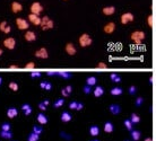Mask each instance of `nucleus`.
I'll use <instances>...</instances> for the list:
<instances>
[{
	"label": "nucleus",
	"instance_id": "obj_1",
	"mask_svg": "<svg viewBox=\"0 0 156 141\" xmlns=\"http://www.w3.org/2000/svg\"><path fill=\"white\" fill-rule=\"evenodd\" d=\"M41 28L43 30H52L53 26H54V23L52 21L50 17L48 16H43L41 17V24H40Z\"/></svg>",
	"mask_w": 156,
	"mask_h": 141
},
{
	"label": "nucleus",
	"instance_id": "obj_2",
	"mask_svg": "<svg viewBox=\"0 0 156 141\" xmlns=\"http://www.w3.org/2000/svg\"><path fill=\"white\" fill-rule=\"evenodd\" d=\"M130 38H131L137 45H140L141 42H142V40H145V33H144L142 30H135V32L131 33Z\"/></svg>",
	"mask_w": 156,
	"mask_h": 141
},
{
	"label": "nucleus",
	"instance_id": "obj_3",
	"mask_svg": "<svg viewBox=\"0 0 156 141\" xmlns=\"http://www.w3.org/2000/svg\"><path fill=\"white\" fill-rule=\"evenodd\" d=\"M78 42H79V45H80L82 47H87L89 45H92L93 40H92V37L89 36L88 34L84 33V34H82L80 37L78 38Z\"/></svg>",
	"mask_w": 156,
	"mask_h": 141
},
{
	"label": "nucleus",
	"instance_id": "obj_4",
	"mask_svg": "<svg viewBox=\"0 0 156 141\" xmlns=\"http://www.w3.org/2000/svg\"><path fill=\"white\" fill-rule=\"evenodd\" d=\"M30 9H31V14H34V15H36V16H40L42 13H43V10H44L43 6H42L38 1L33 2V4L31 5Z\"/></svg>",
	"mask_w": 156,
	"mask_h": 141
},
{
	"label": "nucleus",
	"instance_id": "obj_5",
	"mask_svg": "<svg viewBox=\"0 0 156 141\" xmlns=\"http://www.w3.org/2000/svg\"><path fill=\"white\" fill-rule=\"evenodd\" d=\"M16 25L19 30H28V28H30V23L24 18H17L16 19Z\"/></svg>",
	"mask_w": 156,
	"mask_h": 141
},
{
	"label": "nucleus",
	"instance_id": "obj_6",
	"mask_svg": "<svg viewBox=\"0 0 156 141\" xmlns=\"http://www.w3.org/2000/svg\"><path fill=\"white\" fill-rule=\"evenodd\" d=\"M134 19H135V16L131 13H125V14H122L121 17H120V22H121L122 25H127L128 23L134 22Z\"/></svg>",
	"mask_w": 156,
	"mask_h": 141
},
{
	"label": "nucleus",
	"instance_id": "obj_7",
	"mask_svg": "<svg viewBox=\"0 0 156 141\" xmlns=\"http://www.w3.org/2000/svg\"><path fill=\"white\" fill-rule=\"evenodd\" d=\"M4 46L8 50H14L16 46V41L14 37H7L4 40Z\"/></svg>",
	"mask_w": 156,
	"mask_h": 141
},
{
	"label": "nucleus",
	"instance_id": "obj_8",
	"mask_svg": "<svg viewBox=\"0 0 156 141\" xmlns=\"http://www.w3.org/2000/svg\"><path fill=\"white\" fill-rule=\"evenodd\" d=\"M35 57L38 58V59H48V57H49V53H48V50L45 49V47H40L38 50L35 51Z\"/></svg>",
	"mask_w": 156,
	"mask_h": 141
},
{
	"label": "nucleus",
	"instance_id": "obj_9",
	"mask_svg": "<svg viewBox=\"0 0 156 141\" xmlns=\"http://www.w3.org/2000/svg\"><path fill=\"white\" fill-rule=\"evenodd\" d=\"M103 30L105 34H112L114 30H115V24L113 22H109L104 25Z\"/></svg>",
	"mask_w": 156,
	"mask_h": 141
},
{
	"label": "nucleus",
	"instance_id": "obj_10",
	"mask_svg": "<svg viewBox=\"0 0 156 141\" xmlns=\"http://www.w3.org/2000/svg\"><path fill=\"white\" fill-rule=\"evenodd\" d=\"M28 23L35 25V26H40V24H41V17L34 15V14H30L28 15Z\"/></svg>",
	"mask_w": 156,
	"mask_h": 141
},
{
	"label": "nucleus",
	"instance_id": "obj_11",
	"mask_svg": "<svg viewBox=\"0 0 156 141\" xmlns=\"http://www.w3.org/2000/svg\"><path fill=\"white\" fill-rule=\"evenodd\" d=\"M24 38H25L27 42H34V41L36 40V34H35V32H33V30H26V33H25V35H24Z\"/></svg>",
	"mask_w": 156,
	"mask_h": 141
},
{
	"label": "nucleus",
	"instance_id": "obj_12",
	"mask_svg": "<svg viewBox=\"0 0 156 141\" xmlns=\"http://www.w3.org/2000/svg\"><path fill=\"white\" fill-rule=\"evenodd\" d=\"M60 120L62 122H65V123H68V122H70L73 120V115L68 111H63L61 113V115H60Z\"/></svg>",
	"mask_w": 156,
	"mask_h": 141
},
{
	"label": "nucleus",
	"instance_id": "obj_13",
	"mask_svg": "<svg viewBox=\"0 0 156 141\" xmlns=\"http://www.w3.org/2000/svg\"><path fill=\"white\" fill-rule=\"evenodd\" d=\"M65 50H66V52H67L69 55H75V54L77 53V49H76V46H75L73 43H67Z\"/></svg>",
	"mask_w": 156,
	"mask_h": 141
},
{
	"label": "nucleus",
	"instance_id": "obj_14",
	"mask_svg": "<svg viewBox=\"0 0 156 141\" xmlns=\"http://www.w3.org/2000/svg\"><path fill=\"white\" fill-rule=\"evenodd\" d=\"M22 10H23V5L21 2L14 1V2L11 4V11H13V13L17 14V13H21Z\"/></svg>",
	"mask_w": 156,
	"mask_h": 141
},
{
	"label": "nucleus",
	"instance_id": "obj_15",
	"mask_svg": "<svg viewBox=\"0 0 156 141\" xmlns=\"http://www.w3.org/2000/svg\"><path fill=\"white\" fill-rule=\"evenodd\" d=\"M109 111L113 115H118V114H120V112H121V107L118 104H111L109 106Z\"/></svg>",
	"mask_w": 156,
	"mask_h": 141
},
{
	"label": "nucleus",
	"instance_id": "obj_16",
	"mask_svg": "<svg viewBox=\"0 0 156 141\" xmlns=\"http://www.w3.org/2000/svg\"><path fill=\"white\" fill-rule=\"evenodd\" d=\"M102 13L105 16H111L115 13V7L114 6H106L102 9Z\"/></svg>",
	"mask_w": 156,
	"mask_h": 141
},
{
	"label": "nucleus",
	"instance_id": "obj_17",
	"mask_svg": "<svg viewBox=\"0 0 156 141\" xmlns=\"http://www.w3.org/2000/svg\"><path fill=\"white\" fill-rule=\"evenodd\" d=\"M37 122L41 124V125H45L48 123V116L45 115L44 113H38L37 114Z\"/></svg>",
	"mask_w": 156,
	"mask_h": 141
},
{
	"label": "nucleus",
	"instance_id": "obj_18",
	"mask_svg": "<svg viewBox=\"0 0 156 141\" xmlns=\"http://www.w3.org/2000/svg\"><path fill=\"white\" fill-rule=\"evenodd\" d=\"M18 115V110L15 107H9L7 110V116L9 119H14Z\"/></svg>",
	"mask_w": 156,
	"mask_h": 141
},
{
	"label": "nucleus",
	"instance_id": "obj_19",
	"mask_svg": "<svg viewBox=\"0 0 156 141\" xmlns=\"http://www.w3.org/2000/svg\"><path fill=\"white\" fill-rule=\"evenodd\" d=\"M130 135H131V139L134 141H138L140 140L141 138V132L139 130H131L130 131Z\"/></svg>",
	"mask_w": 156,
	"mask_h": 141
},
{
	"label": "nucleus",
	"instance_id": "obj_20",
	"mask_svg": "<svg viewBox=\"0 0 156 141\" xmlns=\"http://www.w3.org/2000/svg\"><path fill=\"white\" fill-rule=\"evenodd\" d=\"M113 130H114L113 123L110 122V121H106V122L104 123V131H105L106 133H111V132H113Z\"/></svg>",
	"mask_w": 156,
	"mask_h": 141
},
{
	"label": "nucleus",
	"instance_id": "obj_21",
	"mask_svg": "<svg viewBox=\"0 0 156 141\" xmlns=\"http://www.w3.org/2000/svg\"><path fill=\"white\" fill-rule=\"evenodd\" d=\"M22 111L24 112V114H25L26 116H28V115H31V114H32L33 110H32V107H31V105H30V104L25 103V104H23V105H22Z\"/></svg>",
	"mask_w": 156,
	"mask_h": 141
},
{
	"label": "nucleus",
	"instance_id": "obj_22",
	"mask_svg": "<svg viewBox=\"0 0 156 141\" xmlns=\"http://www.w3.org/2000/svg\"><path fill=\"white\" fill-rule=\"evenodd\" d=\"M100 132H101V130L97 125H92L89 128V134L92 137H97L100 134Z\"/></svg>",
	"mask_w": 156,
	"mask_h": 141
},
{
	"label": "nucleus",
	"instance_id": "obj_23",
	"mask_svg": "<svg viewBox=\"0 0 156 141\" xmlns=\"http://www.w3.org/2000/svg\"><path fill=\"white\" fill-rule=\"evenodd\" d=\"M93 94L95 97H101L104 94V88L102 86H96L95 89H93Z\"/></svg>",
	"mask_w": 156,
	"mask_h": 141
},
{
	"label": "nucleus",
	"instance_id": "obj_24",
	"mask_svg": "<svg viewBox=\"0 0 156 141\" xmlns=\"http://www.w3.org/2000/svg\"><path fill=\"white\" fill-rule=\"evenodd\" d=\"M130 122L132 123V124H137V123H139L140 122V116L138 115V114H136V113H132L131 115H130Z\"/></svg>",
	"mask_w": 156,
	"mask_h": 141
},
{
	"label": "nucleus",
	"instance_id": "obj_25",
	"mask_svg": "<svg viewBox=\"0 0 156 141\" xmlns=\"http://www.w3.org/2000/svg\"><path fill=\"white\" fill-rule=\"evenodd\" d=\"M57 76L62 77L63 79H70V78L73 77V74L67 72V71H57Z\"/></svg>",
	"mask_w": 156,
	"mask_h": 141
},
{
	"label": "nucleus",
	"instance_id": "obj_26",
	"mask_svg": "<svg viewBox=\"0 0 156 141\" xmlns=\"http://www.w3.org/2000/svg\"><path fill=\"white\" fill-rule=\"evenodd\" d=\"M40 87L42 89H45V90H51L52 89V84L50 81H41L40 84Z\"/></svg>",
	"mask_w": 156,
	"mask_h": 141
},
{
	"label": "nucleus",
	"instance_id": "obj_27",
	"mask_svg": "<svg viewBox=\"0 0 156 141\" xmlns=\"http://www.w3.org/2000/svg\"><path fill=\"white\" fill-rule=\"evenodd\" d=\"M110 93H111V95H113V96H119V95H121L123 93V90H122V88H120V87H113L110 90Z\"/></svg>",
	"mask_w": 156,
	"mask_h": 141
},
{
	"label": "nucleus",
	"instance_id": "obj_28",
	"mask_svg": "<svg viewBox=\"0 0 156 141\" xmlns=\"http://www.w3.org/2000/svg\"><path fill=\"white\" fill-rule=\"evenodd\" d=\"M0 137L8 140V139L13 138V133H11V131H0Z\"/></svg>",
	"mask_w": 156,
	"mask_h": 141
},
{
	"label": "nucleus",
	"instance_id": "obj_29",
	"mask_svg": "<svg viewBox=\"0 0 156 141\" xmlns=\"http://www.w3.org/2000/svg\"><path fill=\"white\" fill-rule=\"evenodd\" d=\"M123 125L126 126V129L128 131H131V130H134V124L130 122V120L129 119H126L123 121Z\"/></svg>",
	"mask_w": 156,
	"mask_h": 141
},
{
	"label": "nucleus",
	"instance_id": "obj_30",
	"mask_svg": "<svg viewBox=\"0 0 156 141\" xmlns=\"http://www.w3.org/2000/svg\"><path fill=\"white\" fill-rule=\"evenodd\" d=\"M86 85H88V86H94V85H96V77H94V76L88 77V78L86 79Z\"/></svg>",
	"mask_w": 156,
	"mask_h": 141
},
{
	"label": "nucleus",
	"instance_id": "obj_31",
	"mask_svg": "<svg viewBox=\"0 0 156 141\" xmlns=\"http://www.w3.org/2000/svg\"><path fill=\"white\" fill-rule=\"evenodd\" d=\"M40 139V135L38 134H35L34 132H31L28 135H27V141H38Z\"/></svg>",
	"mask_w": 156,
	"mask_h": 141
},
{
	"label": "nucleus",
	"instance_id": "obj_32",
	"mask_svg": "<svg viewBox=\"0 0 156 141\" xmlns=\"http://www.w3.org/2000/svg\"><path fill=\"white\" fill-rule=\"evenodd\" d=\"M65 104V99L63 98H59L57 99L54 103H53V107L54 108H59V107H62V105Z\"/></svg>",
	"mask_w": 156,
	"mask_h": 141
},
{
	"label": "nucleus",
	"instance_id": "obj_33",
	"mask_svg": "<svg viewBox=\"0 0 156 141\" xmlns=\"http://www.w3.org/2000/svg\"><path fill=\"white\" fill-rule=\"evenodd\" d=\"M110 79H111L113 82H115V84H119L121 81V77H120L119 74H110Z\"/></svg>",
	"mask_w": 156,
	"mask_h": 141
},
{
	"label": "nucleus",
	"instance_id": "obj_34",
	"mask_svg": "<svg viewBox=\"0 0 156 141\" xmlns=\"http://www.w3.org/2000/svg\"><path fill=\"white\" fill-rule=\"evenodd\" d=\"M32 132H34L35 134H38V135H40V134L43 132V128L41 125H34L33 126V131H32Z\"/></svg>",
	"mask_w": 156,
	"mask_h": 141
},
{
	"label": "nucleus",
	"instance_id": "obj_35",
	"mask_svg": "<svg viewBox=\"0 0 156 141\" xmlns=\"http://www.w3.org/2000/svg\"><path fill=\"white\" fill-rule=\"evenodd\" d=\"M9 88L11 89L13 91H17L18 89H19V86H18V84L15 81H11V82H9Z\"/></svg>",
	"mask_w": 156,
	"mask_h": 141
},
{
	"label": "nucleus",
	"instance_id": "obj_36",
	"mask_svg": "<svg viewBox=\"0 0 156 141\" xmlns=\"http://www.w3.org/2000/svg\"><path fill=\"white\" fill-rule=\"evenodd\" d=\"M83 91H84V94H86V95H88V94H90V93L93 91V89H92V86H88V85H85V86L83 87Z\"/></svg>",
	"mask_w": 156,
	"mask_h": 141
},
{
	"label": "nucleus",
	"instance_id": "obj_37",
	"mask_svg": "<svg viewBox=\"0 0 156 141\" xmlns=\"http://www.w3.org/2000/svg\"><path fill=\"white\" fill-rule=\"evenodd\" d=\"M10 123H7V122H5V123H2L1 124V131H10Z\"/></svg>",
	"mask_w": 156,
	"mask_h": 141
},
{
	"label": "nucleus",
	"instance_id": "obj_38",
	"mask_svg": "<svg viewBox=\"0 0 156 141\" xmlns=\"http://www.w3.org/2000/svg\"><path fill=\"white\" fill-rule=\"evenodd\" d=\"M142 104H144V98H142V97H137V98H136V102H135V105H136L137 107H140Z\"/></svg>",
	"mask_w": 156,
	"mask_h": 141
},
{
	"label": "nucleus",
	"instance_id": "obj_39",
	"mask_svg": "<svg viewBox=\"0 0 156 141\" xmlns=\"http://www.w3.org/2000/svg\"><path fill=\"white\" fill-rule=\"evenodd\" d=\"M35 67H36V64H35V62H28V63H26L25 66H24V68L25 69H35Z\"/></svg>",
	"mask_w": 156,
	"mask_h": 141
},
{
	"label": "nucleus",
	"instance_id": "obj_40",
	"mask_svg": "<svg viewBox=\"0 0 156 141\" xmlns=\"http://www.w3.org/2000/svg\"><path fill=\"white\" fill-rule=\"evenodd\" d=\"M128 93H129L130 95H135V94L137 93V87L134 86V85H132V86H130L129 89H128Z\"/></svg>",
	"mask_w": 156,
	"mask_h": 141
},
{
	"label": "nucleus",
	"instance_id": "obj_41",
	"mask_svg": "<svg viewBox=\"0 0 156 141\" xmlns=\"http://www.w3.org/2000/svg\"><path fill=\"white\" fill-rule=\"evenodd\" d=\"M95 68H97V69H106V68H108V64L104 63V62H98V63H96Z\"/></svg>",
	"mask_w": 156,
	"mask_h": 141
},
{
	"label": "nucleus",
	"instance_id": "obj_42",
	"mask_svg": "<svg viewBox=\"0 0 156 141\" xmlns=\"http://www.w3.org/2000/svg\"><path fill=\"white\" fill-rule=\"evenodd\" d=\"M147 24H148V27H153V24H154L153 15H149L148 17H147Z\"/></svg>",
	"mask_w": 156,
	"mask_h": 141
},
{
	"label": "nucleus",
	"instance_id": "obj_43",
	"mask_svg": "<svg viewBox=\"0 0 156 141\" xmlns=\"http://www.w3.org/2000/svg\"><path fill=\"white\" fill-rule=\"evenodd\" d=\"M77 104H78V102H76V101H73V102H70V103H69V108H70V110H76V107H77Z\"/></svg>",
	"mask_w": 156,
	"mask_h": 141
},
{
	"label": "nucleus",
	"instance_id": "obj_44",
	"mask_svg": "<svg viewBox=\"0 0 156 141\" xmlns=\"http://www.w3.org/2000/svg\"><path fill=\"white\" fill-rule=\"evenodd\" d=\"M63 89H65V90L67 91L69 95H70V94L73 93V86H71V85H67V86H66V87H65Z\"/></svg>",
	"mask_w": 156,
	"mask_h": 141
},
{
	"label": "nucleus",
	"instance_id": "obj_45",
	"mask_svg": "<svg viewBox=\"0 0 156 141\" xmlns=\"http://www.w3.org/2000/svg\"><path fill=\"white\" fill-rule=\"evenodd\" d=\"M7 25H8V23L6 22V21H2V22L0 23V30L2 32V30H5V27H6Z\"/></svg>",
	"mask_w": 156,
	"mask_h": 141
},
{
	"label": "nucleus",
	"instance_id": "obj_46",
	"mask_svg": "<svg viewBox=\"0 0 156 141\" xmlns=\"http://www.w3.org/2000/svg\"><path fill=\"white\" fill-rule=\"evenodd\" d=\"M2 32H4L5 34H9V33L11 32V26H9V25H7V26L5 27V30H2Z\"/></svg>",
	"mask_w": 156,
	"mask_h": 141
},
{
	"label": "nucleus",
	"instance_id": "obj_47",
	"mask_svg": "<svg viewBox=\"0 0 156 141\" xmlns=\"http://www.w3.org/2000/svg\"><path fill=\"white\" fill-rule=\"evenodd\" d=\"M38 108H40L41 111H45V110H46V105H45L43 102H41V103L38 104Z\"/></svg>",
	"mask_w": 156,
	"mask_h": 141
},
{
	"label": "nucleus",
	"instance_id": "obj_48",
	"mask_svg": "<svg viewBox=\"0 0 156 141\" xmlns=\"http://www.w3.org/2000/svg\"><path fill=\"white\" fill-rule=\"evenodd\" d=\"M41 76H42V74H40V72H32V74H31V77H32V78H40Z\"/></svg>",
	"mask_w": 156,
	"mask_h": 141
},
{
	"label": "nucleus",
	"instance_id": "obj_49",
	"mask_svg": "<svg viewBox=\"0 0 156 141\" xmlns=\"http://www.w3.org/2000/svg\"><path fill=\"white\" fill-rule=\"evenodd\" d=\"M83 108H84V104L78 102V104H77V107H76V111H82Z\"/></svg>",
	"mask_w": 156,
	"mask_h": 141
},
{
	"label": "nucleus",
	"instance_id": "obj_50",
	"mask_svg": "<svg viewBox=\"0 0 156 141\" xmlns=\"http://www.w3.org/2000/svg\"><path fill=\"white\" fill-rule=\"evenodd\" d=\"M60 135H61V137H63V138H66V139H68V140H70V139H71V137H70V135H67V133H65V132H61Z\"/></svg>",
	"mask_w": 156,
	"mask_h": 141
},
{
	"label": "nucleus",
	"instance_id": "obj_51",
	"mask_svg": "<svg viewBox=\"0 0 156 141\" xmlns=\"http://www.w3.org/2000/svg\"><path fill=\"white\" fill-rule=\"evenodd\" d=\"M46 76H57V71H48Z\"/></svg>",
	"mask_w": 156,
	"mask_h": 141
},
{
	"label": "nucleus",
	"instance_id": "obj_52",
	"mask_svg": "<svg viewBox=\"0 0 156 141\" xmlns=\"http://www.w3.org/2000/svg\"><path fill=\"white\" fill-rule=\"evenodd\" d=\"M9 68H10V69H18L19 67H18L17 64H11V66H10Z\"/></svg>",
	"mask_w": 156,
	"mask_h": 141
},
{
	"label": "nucleus",
	"instance_id": "obj_53",
	"mask_svg": "<svg viewBox=\"0 0 156 141\" xmlns=\"http://www.w3.org/2000/svg\"><path fill=\"white\" fill-rule=\"evenodd\" d=\"M153 82H154V77L152 76V77L149 78V84H153Z\"/></svg>",
	"mask_w": 156,
	"mask_h": 141
},
{
	"label": "nucleus",
	"instance_id": "obj_54",
	"mask_svg": "<svg viewBox=\"0 0 156 141\" xmlns=\"http://www.w3.org/2000/svg\"><path fill=\"white\" fill-rule=\"evenodd\" d=\"M144 141H154L153 140V138H150V137H148V138H146V139H145V140Z\"/></svg>",
	"mask_w": 156,
	"mask_h": 141
},
{
	"label": "nucleus",
	"instance_id": "obj_55",
	"mask_svg": "<svg viewBox=\"0 0 156 141\" xmlns=\"http://www.w3.org/2000/svg\"><path fill=\"white\" fill-rule=\"evenodd\" d=\"M43 103H44V104L46 105V106H48V105L50 104V102H49V101H48V99H46V101H44V102H43Z\"/></svg>",
	"mask_w": 156,
	"mask_h": 141
},
{
	"label": "nucleus",
	"instance_id": "obj_56",
	"mask_svg": "<svg viewBox=\"0 0 156 141\" xmlns=\"http://www.w3.org/2000/svg\"><path fill=\"white\" fill-rule=\"evenodd\" d=\"M2 53H4V51H2V49H0V57L2 55Z\"/></svg>",
	"mask_w": 156,
	"mask_h": 141
},
{
	"label": "nucleus",
	"instance_id": "obj_57",
	"mask_svg": "<svg viewBox=\"0 0 156 141\" xmlns=\"http://www.w3.org/2000/svg\"><path fill=\"white\" fill-rule=\"evenodd\" d=\"M1 84H2V78L0 77V86H1Z\"/></svg>",
	"mask_w": 156,
	"mask_h": 141
},
{
	"label": "nucleus",
	"instance_id": "obj_58",
	"mask_svg": "<svg viewBox=\"0 0 156 141\" xmlns=\"http://www.w3.org/2000/svg\"><path fill=\"white\" fill-rule=\"evenodd\" d=\"M92 141H100V140H97V139H94V140H92Z\"/></svg>",
	"mask_w": 156,
	"mask_h": 141
},
{
	"label": "nucleus",
	"instance_id": "obj_59",
	"mask_svg": "<svg viewBox=\"0 0 156 141\" xmlns=\"http://www.w3.org/2000/svg\"><path fill=\"white\" fill-rule=\"evenodd\" d=\"M125 141H130V140H125Z\"/></svg>",
	"mask_w": 156,
	"mask_h": 141
},
{
	"label": "nucleus",
	"instance_id": "obj_60",
	"mask_svg": "<svg viewBox=\"0 0 156 141\" xmlns=\"http://www.w3.org/2000/svg\"><path fill=\"white\" fill-rule=\"evenodd\" d=\"M63 1H67V0H63Z\"/></svg>",
	"mask_w": 156,
	"mask_h": 141
}]
</instances>
